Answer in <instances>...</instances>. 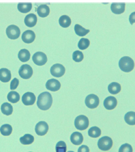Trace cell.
Instances as JSON below:
<instances>
[{
	"label": "cell",
	"mask_w": 135,
	"mask_h": 152,
	"mask_svg": "<svg viewBox=\"0 0 135 152\" xmlns=\"http://www.w3.org/2000/svg\"><path fill=\"white\" fill-rule=\"evenodd\" d=\"M53 103V98L51 94L48 92H43L41 93L37 99V105L41 110H48Z\"/></svg>",
	"instance_id": "1"
},
{
	"label": "cell",
	"mask_w": 135,
	"mask_h": 152,
	"mask_svg": "<svg viewBox=\"0 0 135 152\" xmlns=\"http://www.w3.org/2000/svg\"><path fill=\"white\" fill-rule=\"evenodd\" d=\"M119 66L122 71L125 73H129L134 70L135 63L131 57L125 56L121 58L119 60Z\"/></svg>",
	"instance_id": "2"
},
{
	"label": "cell",
	"mask_w": 135,
	"mask_h": 152,
	"mask_svg": "<svg viewBox=\"0 0 135 152\" xmlns=\"http://www.w3.org/2000/svg\"><path fill=\"white\" fill-rule=\"evenodd\" d=\"M89 125V120L88 118L84 115L77 116L74 120V126L76 128L79 130H84L87 129Z\"/></svg>",
	"instance_id": "3"
},
{
	"label": "cell",
	"mask_w": 135,
	"mask_h": 152,
	"mask_svg": "<svg viewBox=\"0 0 135 152\" xmlns=\"http://www.w3.org/2000/svg\"><path fill=\"white\" fill-rule=\"evenodd\" d=\"M113 140L108 136H103L99 139L98 142V146L99 149L102 151H108L113 146Z\"/></svg>",
	"instance_id": "4"
},
{
	"label": "cell",
	"mask_w": 135,
	"mask_h": 152,
	"mask_svg": "<svg viewBox=\"0 0 135 152\" xmlns=\"http://www.w3.org/2000/svg\"><path fill=\"white\" fill-rule=\"evenodd\" d=\"M99 98L98 97V96L93 94L88 95L85 99V104L86 106L91 109L98 107L99 105Z\"/></svg>",
	"instance_id": "5"
},
{
	"label": "cell",
	"mask_w": 135,
	"mask_h": 152,
	"mask_svg": "<svg viewBox=\"0 0 135 152\" xmlns=\"http://www.w3.org/2000/svg\"><path fill=\"white\" fill-rule=\"evenodd\" d=\"M20 28L15 25L9 26L6 29V34L8 38L11 39H17L20 36Z\"/></svg>",
	"instance_id": "6"
},
{
	"label": "cell",
	"mask_w": 135,
	"mask_h": 152,
	"mask_svg": "<svg viewBox=\"0 0 135 152\" xmlns=\"http://www.w3.org/2000/svg\"><path fill=\"white\" fill-rule=\"evenodd\" d=\"M18 73L22 78L29 79L33 74V70L30 65L24 64L20 68Z\"/></svg>",
	"instance_id": "7"
},
{
	"label": "cell",
	"mask_w": 135,
	"mask_h": 152,
	"mask_svg": "<svg viewBox=\"0 0 135 152\" xmlns=\"http://www.w3.org/2000/svg\"><path fill=\"white\" fill-rule=\"evenodd\" d=\"M32 58L34 63L39 66L44 65L47 61V57L45 54L40 51L35 53Z\"/></svg>",
	"instance_id": "8"
},
{
	"label": "cell",
	"mask_w": 135,
	"mask_h": 152,
	"mask_svg": "<svg viewBox=\"0 0 135 152\" xmlns=\"http://www.w3.org/2000/svg\"><path fill=\"white\" fill-rule=\"evenodd\" d=\"M66 69L65 67L60 64H55L50 69L51 75L55 77H61L65 73Z\"/></svg>",
	"instance_id": "9"
},
{
	"label": "cell",
	"mask_w": 135,
	"mask_h": 152,
	"mask_svg": "<svg viewBox=\"0 0 135 152\" xmlns=\"http://www.w3.org/2000/svg\"><path fill=\"white\" fill-rule=\"evenodd\" d=\"M48 125L44 121H41L38 122L35 127V131L37 135L38 136H44L48 131Z\"/></svg>",
	"instance_id": "10"
},
{
	"label": "cell",
	"mask_w": 135,
	"mask_h": 152,
	"mask_svg": "<svg viewBox=\"0 0 135 152\" xmlns=\"http://www.w3.org/2000/svg\"><path fill=\"white\" fill-rule=\"evenodd\" d=\"M36 100L35 96L32 92H27L22 96V102L25 106L33 105Z\"/></svg>",
	"instance_id": "11"
},
{
	"label": "cell",
	"mask_w": 135,
	"mask_h": 152,
	"mask_svg": "<svg viewBox=\"0 0 135 152\" xmlns=\"http://www.w3.org/2000/svg\"><path fill=\"white\" fill-rule=\"evenodd\" d=\"M46 88L51 91H57L60 90L61 84L57 80L52 78L48 80L45 84Z\"/></svg>",
	"instance_id": "12"
},
{
	"label": "cell",
	"mask_w": 135,
	"mask_h": 152,
	"mask_svg": "<svg viewBox=\"0 0 135 152\" xmlns=\"http://www.w3.org/2000/svg\"><path fill=\"white\" fill-rule=\"evenodd\" d=\"M117 104V99L113 96H109L105 99L103 102L104 107L106 109L111 110L114 109Z\"/></svg>",
	"instance_id": "13"
},
{
	"label": "cell",
	"mask_w": 135,
	"mask_h": 152,
	"mask_svg": "<svg viewBox=\"0 0 135 152\" xmlns=\"http://www.w3.org/2000/svg\"><path fill=\"white\" fill-rule=\"evenodd\" d=\"M125 3H113L111 5V11L115 14H121L125 10Z\"/></svg>",
	"instance_id": "14"
},
{
	"label": "cell",
	"mask_w": 135,
	"mask_h": 152,
	"mask_svg": "<svg viewBox=\"0 0 135 152\" xmlns=\"http://www.w3.org/2000/svg\"><path fill=\"white\" fill-rule=\"evenodd\" d=\"M22 40L27 44L33 42L35 38V34L32 30H27L22 34Z\"/></svg>",
	"instance_id": "15"
},
{
	"label": "cell",
	"mask_w": 135,
	"mask_h": 152,
	"mask_svg": "<svg viewBox=\"0 0 135 152\" xmlns=\"http://www.w3.org/2000/svg\"><path fill=\"white\" fill-rule=\"evenodd\" d=\"M70 140L74 145H80L83 142V136L81 133L76 132L71 134L70 136Z\"/></svg>",
	"instance_id": "16"
},
{
	"label": "cell",
	"mask_w": 135,
	"mask_h": 152,
	"mask_svg": "<svg viewBox=\"0 0 135 152\" xmlns=\"http://www.w3.org/2000/svg\"><path fill=\"white\" fill-rule=\"evenodd\" d=\"M37 18L34 14H30L27 15L24 19L25 24L29 27H33L37 24Z\"/></svg>",
	"instance_id": "17"
},
{
	"label": "cell",
	"mask_w": 135,
	"mask_h": 152,
	"mask_svg": "<svg viewBox=\"0 0 135 152\" xmlns=\"http://www.w3.org/2000/svg\"><path fill=\"white\" fill-rule=\"evenodd\" d=\"M11 78V72L7 69L2 68L0 69V81L3 83H7Z\"/></svg>",
	"instance_id": "18"
},
{
	"label": "cell",
	"mask_w": 135,
	"mask_h": 152,
	"mask_svg": "<svg viewBox=\"0 0 135 152\" xmlns=\"http://www.w3.org/2000/svg\"><path fill=\"white\" fill-rule=\"evenodd\" d=\"M37 14L38 15L42 18H44L47 17L50 14V8L48 5L45 4H43L40 5L37 10Z\"/></svg>",
	"instance_id": "19"
},
{
	"label": "cell",
	"mask_w": 135,
	"mask_h": 152,
	"mask_svg": "<svg viewBox=\"0 0 135 152\" xmlns=\"http://www.w3.org/2000/svg\"><path fill=\"white\" fill-rule=\"evenodd\" d=\"M18 57L19 60L23 62H27L28 61L30 58V53L29 50L27 49H22L21 50L18 54Z\"/></svg>",
	"instance_id": "20"
},
{
	"label": "cell",
	"mask_w": 135,
	"mask_h": 152,
	"mask_svg": "<svg viewBox=\"0 0 135 152\" xmlns=\"http://www.w3.org/2000/svg\"><path fill=\"white\" fill-rule=\"evenodd\" d=\"M108 90L112 94H117L121 91V86L118 83L113 82L109 85Z\"/></svg>",
	"instance_id": "21"
},
{
	"label": "cell",
	"mask_w": 135,
	"mask_h": 152,
	"mask_svg": "<svg viewBox=\"0 0 135 152\" xmlns=\"http://www.w3.org/2000/svg\"><path fill=\"white\" fill-rule=\"evenodd\" d=\"M1 112L6 115H10L12 113L13 107L11 104L8 103H4L1 107Z\"/></svg>",
	"instance_id": "22"
},
{
	"label": "cell",
	"mask_w": 135,
	"mask_h": 152,
	"mask_svg": "<svg viewBox=\"0 0 135 152\" xmlns=\"http://www.w3.org/2000/svg\"><path fill=\"white\" fill-rule=\"evenodd\" d=\"M20 141L21 144L24 145H29L33 143L34 141L33 136L30 134H26L24 136L20 137Z\"/></svg>",
	"instance_id": "23"
},
{
	"label": "cell",
	"mask_w": 135,
	"mask_h": 152,
	"mask_svg": "<svg viewBox=\"0 0 135 152\" xmlns=\"http://www.w3.org/2000/svg\"><path fill=\"white\" fill-rule=\"evenodd\" d=\"M74 31H75L76 34L77 36H80V37H83V36H86V34H87L90 32L89 30L85 29L84 28H83L82 26H81L79 24L75 25Z\"/></svg>",
	"instance_id": "24"
},
{
	"label": "cell",
	"mask_w": 135,
	"mask_h": 152,
	"mask_svg": "<svg viewBox=\"0 0 135 152\" xmlns=\"http://www.w3.org/2000/svg\"><path fill=\"white\" fill-rule=\"evenodd\" d=\"M32 4L31 3H19L18 4V10L22 13H27L31 11Z\"/></svg>",
	"instance_id": "25"
},
{
	"label": "cell",
	"mask_w": 135,
	"mask_h": 152,
	"mask_svg": "<svg viewBox=\"0 0 135 152\" xmlns=\"http://www.w3.org/2000/svg\"><path fill=\"white\" fill-rule=\"evenodd\" d=\"M20 99V94L16 91H10L7 95L8 100L12 103H17Z\"/></svg>",
	"instance_id": "26"
},
{
	"label": "cell",
	"mask_w": 135,
	"mask_h": 152,
	"mask_svg": "<svg viewBox=\"0 0 135 152\" xmlns=\"http://www.w3.org/2000/svg\"><path fill=\"white\" fill-rule=\"evenodd\" d=\"M59 24L60 26H61L63 28H68L71 23V18L66 15H62L59 18Z\"/></svg>",
	"instance_id": "27"
},
{
	"label": "cell",
	"mask_w": 135,
	"mask_h": 152,
	"mask_svg": "<svg viewBox=\"0 0 135 152\" xmlns=\"http://www.w3.org/2000/svg\"><path fill=\"white\" fill-rule=\"evenodd\" d=\"M125 120L126 123L131 126L135 125V112H129L125 115Z\"/></svg>",
	"instance_id": "28"
},
{
	"label": "cell",
	"mask_w": 135,
	"mask_h": 152,
	"mask_svg": "<svg viewBox=\"0 0 135 152\" xmlns=\"http://www.w3.org/2000/svg\"><path fill=\"white\" fill-rule=\"evenodd\" d=\"M101 130L96 126L91 127L88 131V134L92 138H98L101 135Z\"/></svg>",
	"instance_id": "29"
},
{
	"label": "cell",
	"mask_w": 135,
	"mask_h": 152,
	"mask_svg": "<svg viewBox=\"0 0 135 152\" xmlns=\"http://www.w3.org/2000/svg\"><path fill=\"white\" fill-rule=\"evenodd\" d=\"M12 128L11 126L8 124H3L0 128L1 133L5 136H10L12 133Z\"/></svg>",
	"instance_id": "30"
},
{
	"label": "cell",
	"mask_w": 135,
	"mask_h": 152,
	"mask_svg": "<svg viewBox=\"0 0 135 152\" xmlns=\"http://www.w3.org/2000/svg\"><path fill=\"white\" fill-rule=\"evenodd\" d=\"M90 41L87 38H83L80 39L78 43L79 48L80 50H85L87 49L90 45Z\"/></svg>",
	"instance_id": "31"
},
{
	"label": "cell",
	"mask_w": 135,
	"mask_h": 152,
	"mask_svg": "<svg viewBox=\"0 0 135 152\" xmlns=\"http://www.w3.org/2000/svg\"><path fill=\"white\" fill-rule=\"evenodd\" d=\"M83 58H84V56L81 51L77 50L73 53V59L74 61L77 63H79V62H81L83 60Z\"/></svg>",
	"instance_id": "32"
},
{
	"label": "cell",
	"mask_w": 135,
	"mask_h": 152,
	"mask_svg": "<svg viewBox=\"0 0 135 152\" xmlns=\"http://www.w3.org/2000/svg\"><path fill=\"white\" fill-rule=\"evenodd\" d=\"M119 152H133V148L131 145L125 143L120 146Z\"/></svg>",
	"instance_id": "33"
},
{
	"label": "cell",
	"mask_w": 135,
	"mask_h": 152,
	"mask_svg": "<svg viewBox=\"0 0 135 152\" xmlns=\"http://www.w3.org/2000/svg\"><path fill=\"white\" fill-rule=\"evenodd\" d=\"M18 85H19V80L17 78H14L11 82L10 89L11 90H14L17 88Z\"/></svg>",
	"instance_id": "34"
},
{
	"label": "cell",
	"mask_w": 135,
	"mask_h": 152,
	"mask_svg": "<svg viewBox=\"0 0 135 152\" xmlns=\"http://www.w3.org/2000/svg\"><path fill=\"white\" fill-rule=\"evenodd\" d=\"M90 149L88 146L86 145H82L81 146L79 149H78V152H89Z\"/></svg>",
	"instance_id": "35"
},
{
	"label": "cell",
	"mask_w": 135,
	"mask_h": 152,
	"mask_svg": "<svg viewBox=\"0 0 135 152\" xmlns=\"http://www.w3.org/2000/svg\"><path fill=\"white\" fill-rule=\"evenodd\" d=\"M129 22L131 25L135 23V12H132L129 16Z\"/></svg>",
	"instance_id": "36"
},
{
	"label": "cell",
	"mask_w": 135,
	"mask_h": 152,
	"mask_svg": "<svg viewBox=\"0 0 135 152\" xmlns=\"http://www.w3.org/2000/svg\"><path fill=\"white\" fill-rule=\"evenodd\" d=\"M68 152H73V151H68Z\"/></svg>",
	"instance_id": "37"
},
{
	"label": "cell",
	"mask_w": 135,
	"mask_h": 152,
	"mask_svg": "<svg viewBox=\"0 0 135 152\" xmlns=\"http://www.w3.org/2000/svg\"></svg>",
	"instance_id": "38"
}]
</instances>
